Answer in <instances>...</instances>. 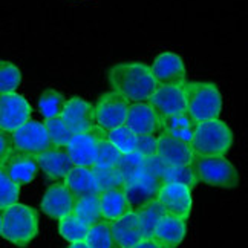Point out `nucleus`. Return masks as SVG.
Returning <instances> with one entry per match:
<instances>
[{
  "instance_id": "bb28decb",
  "label": "nucleus",
  "mask_w": 248,
  "mask_h": 248,
  "mask_svg": "<svg viewBox=\"0 0 248 248\" xmlns=\"http://www.w3.org/2000/svg\"><path fill=\"white\" fill-rule=\"evenodd\" d=\"M106 140L113 147H117L123 155L133 154V152L137 150L138 137L135 135V132H133L130 127L126 126V124H123V126L115 127L112 130H108Z\"/></svg>"
},
{
  "instance_id": "6ab92c4d",
  "label": "nucleus",
  "mask_w": 248,
  "mask_h": 248,
  "mask_svg": "<svg viewBox=\"0 0 248 248\" xmlns=\"http://www.w3.org/2000/svg\"><path fill=\"white\" fill-rule=\"evenodd\" d=\"M187 233V221L164 215L155 225L150 239L161 248H176L184 241Z\"/></svg>"
},
{
  "instance_id": "f257e3e1",
  "label": "nucleus",
  "mask_w": 248,
  "mask_h": 248,
  "mask_svg": "<svg viewBox=\"0 0 248 248\" xmlns=\"http://www.w3.org/2000/svg\"><path fill=\"white\" fill-rule=\"evenodd\" d=\"M112 92L121 95L129 103L147 101L158 88L150 66L140 62L118 63L109 71Z\"/></svg>"
},
{
  "instance_id": "a211bd4d",
  "label": "nucleus",
  "mask_w": 248,
  "mask_h": 248,
  "mask_svg": "<svg viewBox=\"0 0 248 248\" xmlns=\"http://www.w3.org/2000/svg\"><path fill=\"white\" fill-rule=\"evenodd\" d=\"M110 230L117 248H133L146 239L144 230H142L135 210H130L129 213L112 221Z\"/></svg>"
},
{
  "instance_id": "39448f33",
  "label": "nucleus",
  "mask_w": 248,
  "mask_h": 248,
  "mask_svg": "<svg viewBox=\"0 0 248 248\" xmlns=\"http://www.w3.org/2000/svg\"><path fill=\"white\" fill-rule=\"evenodd\" d=\"M233 144V132L221 120L199 123L195 126L190 141L195 158L198 156H225Z\"/></svg>"
},
{
  "instance_id": "20e7f679",
  "label": "nucleus",
  "mask_w": 248,
  "mask_h": 248,
  "mask_svg": "<svg viewBox=\"0 0 248 248\" xmlns=\"http://www.w3.org/2000/svg\"><path fill=\"white\" fill-rule=\"evenodd\" d=\"M39 234V216L25 204H13L2 213V236L16 247L25 248Z\"/></svg>"
},
{
  "instance_id": "7ed1b4c3",
  "label": "nucleus",
  "mask_w": 248,
  "mask_h": 248,
  "mask_svg": "<svg viewBox=\"0 0 248 248\" xmlns=\"http://www.w3.org/2000/svg\"><path fill=\"white\" fill-rule=\"evenodd\" d=\"M186 95V113L193 124L217 120L222 110L221 92L213 83L192 81L183 86Z\"/></svg>"
},
{
  "instance_id": "f704fd0d",
  "label": "nucleus",
  "mask_w": 248,
  "mask_h": 248,
  "mask_svg": "<svg viewBox=\"0 0 248 248\" xmlns=\"http://www.w3.org/2000/svg\"><path fill=\"white\" fill-rule=\"evenodd\" d=\"M18 195H20V187L9 179L3 167H0V210L16 204L18 201Z\"/></svg>"
},
{
  "instance_id": "72a5a7b5",
  "label": "nucleus",
  "mask_w": 248,
  "mask_h": 248,
  "mask_svg": "<svg viewBox=\"0 0 248 248\" xmlns=\"http://www.w3.org/2000/svg\"><path fill=\"white\" fill-rule=\"evenodd\" d=\"M22 83V74L11 62L0 60V95L16 92Z\"/></svg>"
},
{
  "instance_id": "5701e85b",
  "label": "nucleus",
  "mask_w": 248,
  "mask_h": 248,
  "mask_svg": "<svg viewBox=\"0 0 248 248\" xmlns=\"http://www.w3.org/2000/svg\"><path fill=\"white\" fill-rule=\"evenodd\" d=\"M3 170L14 184L22 187L34 181L37 171H39V164H37L35 156L14 152L11 158L5 163Z\"/></svg>"
},
{
  "instance_id": "b1692460",
  "label": "nucleus",
  "mask_w": 248,
  "mask_h": 248,
  "mask_svg": "<svg viewBox=\"0 0 248 248\" xmlns=\"http://www.w3.org/2000/svg\"><path fill=\"white\" fill-rule=\"evenodd\" d=\"M195 126L196 124H193V121L188 118L187 113L181 112L173 117H169V118L163 120V132L161 133H167L170 137L190 144V141H192V137H193Z\"/></svg>"
},
{
  "instance_id": "4be33fe9",
  "label": "nucleus",
  "mask_w": 248,
  "mask_h": 248,
  "mask_svg": "<svg viewBox=\"0 0 248 248\" xmlns=\"http://www.w3.org/2000/svg\"><path fill=\"white\" fill-rule=\"evenodd\" d=\"M98 195H100V208H101L103 221L112 222L132 210L126 192L123 188V184L104 188Z\"/></svg>"
},
{
  "instance_id": "473e14b6",
  "label": "nucleus",
  "mask_w": 248,
  "mask_h": 248,
  "mask_svg": "<svg viewBox=\"0 0 248 248\" xmlns=\"http://www.w3.org/2000/svg\"><path fill=\"white\" fill-rule=\"evenodd\" d=\"M43 124L47 130V135H49L51 144L54 147H66L68 146V142L71 141L74 133L68 129V126L64 124L62 117L45 120Z\"/></svg>"
},
{
  "instance_id": "aec40b11",
  "label": "nucleus",
  "mask_w": 248,
  "mask_h": 248,
  "mask_svg": "<svg viewBox=\"0 0 248 248\" xmlns=\"http://www.w3.org/2000/svg\"><path fill=\"white\" fill-rule=\"evenodd\" d=\"M39 169L54 181L63 179L66 173L74 167L72 161L64 147H51L35 156Z\"/></svg>"
},
{
  "instance_id": "9d476101",
  "label": "nucleus",
  "mask_w": 248,
  "mask_h": 248,
  "mask_svg": "<svg viewBox=\"0 0 248 248\" xmlns=\"http://www.w3.org/2000/svg\"><path fill=\"white\" fill-rule=\"evenodd\" d=\"M156 201L163 207L166 215L183 219V221H187L190 217V213H192V190L184 184L164 183L156 196Z\"/></svg>"
},
{
  "instance_id": "423d86ee",
  "label": "nucleus",
  "mask_w": 248,
  "mask_h": 248,
  "mask_svg": "<svg viewBox=\"0 0 248 248\" xmlns=\"http://www.w3.org/2000/svg\"><path fill=\"white\" fill-rule=\"evenodd\" d=\"M193 167L198 181L207 186L234 188L239 184V173L225 156H198L193 159Z\"/></svg>"
},
{
  "instance_id": "c9c22d12",
  "label": "nucleus",
  "mask_w": 248,
  "mask_h": 248,
  "mask_svg": "<svg viewBox=\"0 0 248 248\" xmlns=\"http://www.w3.org/2000/svg\"><path fill=\"white\" fill-rule=\"evenodd\" d=\"M14 146H13V140H11V133L2 132L0 130V167H3L6 161L11 158L14 154Z\"/></svg>"
},
{
  "instance_id": "4c0bfd02",
  "label": "nucleus",
  "mask_w": 248,
  "mask_h": 248,
  "mask_svg": "<svg viewBox=\"0 0 248 248\" xmlns=\"http://www.w3.org/2000/svg\"><path fill=\"white\" fill-rule=\"evenodd\" d=\"M133 248H161V247H158L152 239H144V241L140 242L138 245H135Z\"/></svg>"
},
{
  "instance_id": "2eb2a0df",
  "label": "nucleus",
  "mask_w": 248,
  "mask_h": 248,
  "mask_svg": "<svg viewBox=\"0 0 248 248\" xmlns=\"http://www.w3.org/2000/svg\"><path fill=\"white\" fill-rule=\"evenodd\" d=\"M147 103L156 110L161 120L186 112V95L183 86H158Z\"/></svg>"
},
{
  "instance_id": "c756f323",
  "label": "nucleus",
  "mask_w": 248,
  "mask_h": 248,
  "mask_svg": "<svg viewBox=\"0 0 248 248\" xmlns=\"http://www.w3.org/2000/svg\"><path fill=\"white\" fill-rule=\"evenodd\" d=\"M88 230H89V225L74 215L62 217L59 221V233L63 239H66L69 244L83 242L86 234H88Z\"/></svg>"
},
{
  "instance_id": "393cba45",
  "label": "nucleus",
  "mask_w": 248,
  "mask_h": 248,
  "mask_svg": "<svg viewBox=\"0 0 248 248\" xmlns=\"http://www.w3.org/2000/svg\"><path fill=\"white\" fill-rule=\"evenodd\" d=\"M72 215L81 219L89 227L101 221V208H100V195L92 193V195H84L77 198L75 201Z\"/></svg>"
},
{
  "instance_id": "4468645a",
  "label": "nucleus",
  "mask_w": 248,
  "mask_h": 248,
  "mask_svg": "<svg viewBox=\"0 0 248 248\" xmlns=\"http://www.w3.org/2000/svg\"><path fill=\"white\" fill-rule=\"evenodd\" d=\"M75 201H77V196L68 187L63 183H55L46 188L40 207L49 217L60 221L62 217L72 215Z\"/></svg>"
},
{
  "instance_id": "58836bf2",
  "label": "nucleus",
  "mask_w": 248,
  "mask_h": 248,
  "mask_svg": "<svg viewBox=\"0 0 248 248\" xmlns=\"http://www.w3.org/2000/svg\"><path fill=\"white\" fill-rule=\"evenodd\" d=\"M66 248H89V247L84 242H71L69 247H66Z\"/></svg>"
},
{
  "instance_id": "6e6552de",
  "label": "nucleus",
  "mask_w": 248,
  "mask_h": 248,
  "mask_svg": "<svg viewBox=\"0 0 248 248\" xmlns=\"http://www.w3.org/2000/svg\"><path fill=\"white\" fill-rule=\"evenodd\" d=\"M14 150L18 154L37 156L42 152L54 147L43 123L28 120L20 127L11 132Z\"/></svg>"
},
{
  "instance_id": "f03ea898",
  "label": "nucleus",
  "mask_w": 248,
  "mask_h": 248,
  "mask_svg": "<svg viewBox=\"0 0 248 248\" xmlns=\"http://www.w3.org/2000/svg\"><path fill=\"white\" fill-rule=\"evenodd\" d=\"M164 164L154 158H146L144 163L135 169V171L123 183V188L126 192L132 210L155 201L161 187H163V173Z\"/></svg>"
},
{
  "instance_id": "ddd939ff",
  "label": "nucleus",
  "mask_w": 248,
  "mask_h": 248,
  "mask_svg": "<svg viewBox=\"0 0 248 248\" xmlns=\"http://www.w3.org/2000/svg\"><path fill=\"white\" fill-rule=\"evenodd\" d=\"M150 69L158 86H184L187 83L184 62L175 52H161Z\"/></svg>"
},
{
  "instance_id": "412c9836",
  "label": "nucleus",
  "mask_w": 248,
  "mask_h": 248,
  "mask_svg": "<svg viewBox=\"0 0 248 248\" xmlns=\"http://www.w3.org/2000/svg\"><path fill=\"white\" fill-rule=\"evenodd\" d=\"M63 184L77 198L101 192L98 173L92 167L74 166L63 178Z\"/></svg>"
},
{
  "instance_id": "1a4fd4ad",
  "label": "nucleus",
  "mask_w": 248,
  "mask_h": 248,
  "mask_svg": "<svg viewBox=\"0 0 248 248\" xmlns=\"http://www.w3.org/2000/svg\"><path fill=\"white\" fill-rule=\"evenodd\" d=\"M103 138H106V132L100 129H93L89 132L74 133L71 141L66 146V152L77 167H92L97 163L100 142Z\"/></svg>"
},
{
  "instance_id": "dca6fc26",
  "label": "nucleus",
  "mask_w": 248,
  "mask_h": 248,
  "mask_svg": "<svg viewBox=\"0 0 248 248\" xmlns=\"http://www.w3.org/2000/svg\"><path fill=\"white\" fill-rule=\"evenodd\" d=\"M155 158L164 166H186L193 163L195 155L187 142L161 133L156 138Z\"/></svg>"
},
{
  "instance_id": "f3484780",
  "label": "nucleus",
  "mask_w": 248,
  "mask_h": 248,
  "mask_svg": "<svg viewBox=\"0 0 248 248\" xmlns=\"http://www.w3.org/2000/svg\"><path fill=\"white\" fill-rule=\"evenodd\" d=\"M62 120L72 133L89 132L95 129L93 124V104L80 97L66 100L62 112Z\"/></svg>"
},
{
  "instance_id": "ea45409f",
  "label": "nucleus",
  "mask_w": 248,
  "mask_h": 248,
  "mask_svg": "<svg viewBox=\"0 0 248 248\" xmlns=\"http://www.w3.org/2000/svg\"><path fill=\"white\" fill-rule=\"evenodd\" d=\"M0 236H2V213H0Z\"/></svg>"
},
{
  "instance_id": "f8f14e48",
  "label": "nucleus",
  "mask_w": 248,
  "mask_h": 248,
  "mask_svg": "<svg viewBox=\"0 0 248 248\" xmlns=\"http://www.w3.org/2000/svg\"><path fill=\"white\" fill-rule=\"evenodd\" d=\"M32 109L20 93L9 92L0 95V130L11 133L31 120Z\"/></svg>"
},
{
  "instance_id": "2f4dec72",
  "label": "nucleus",
  "mask_w": 248,
  "mask_h": 248,
  "mask_svg": "<svg viewBox=\"0 0 248 248\" xmlns=\"http://www.w3.org/2000/svg\"><path fill=\"white\" fill-rule=\"evenodd\" d=\"M137 215H138V219L142 225V230H144V234H146V239H150L152 233H154V228L155 225L159 222V219L163 217L166 213L163 207L158 204V201H150L149 204L140 207L138 210H135Z\"/></svg>"
},
{
  "instance_id": "cd10ccee",
  "label": "nucleus",
  "mask_w": 248,
  "mask_h": 248,
  "mask_svg": "<svg viewBox=\"0 0 248 248\" xmlns=\"http://www.w3.org/2000/svg\"><path fill=\"white\" fill-rule=\"evenodd\" d=\"M83 242L89 248H117L115 242H113L110 222L103 221V219L89 227Z\"/></svg>"
},
{
  "instance_id": "e433bc0d",
  "label": "nucleus",
  "mask_w": 248,
  "mask_h": 248,
  "mask_svg": "<svg viewBox=\"0 0 248 248\" xmlns=\"http://www.w3.org/2000/svg\"><path fill=\"white\" fill-rule=\"evenodd\" d=\"M135 152L144 158H154L156 152V137H138Z\"/></svg>"
},
{
  "instance_id": "9b49d317",
  "label": "nucleus",
  "mask_w": 248,
  "mask_h": 248,
  "mask_svg": "<svg viewBox=\"0 0 248 248\" xmlns=\"http://www.w3.org/2000/svg\"><path fill=\"white\" fill-rule=\"evenodd\" d=\"M126 126L137 137H159L163 132V120L147 101L130 103L126 117Z\"/></svg>"
},
{
  "instance_id": "a878e982",
  "label": "nucleus",
  "mask_w": 248,
  "mask_h": 248,
  "mask_svg": "<svg viewBox=\"0 0 248 248\" xmlns=\"http://www.w3.org/2000/svg\"><path fill=\"white\" fill-rule=\"evenodd\" d=\"M163 183H178V184H184L190 190L195 188L199 181L196 176V171L192 164H186V166H164L163 173Z\"/></svg>"
},
{
  "instance_id": "7c9ffc66",
  "label": "nucleus",
  "mask_w": 248,
  "mask_h": 248,
  "mask_svg": "<svg viewBox=\"0 0 248 248\" xmlns=\"http://www.w3.org/2000/svg\"><path fill=\"white\" fill-rule=\"evenodd\" d=\"M64 103H66V98L63 97L62 92L54 91V89H47L40 95V98H39V110L45 117V120L57 118L62 115Z\"/></svg>"
},
{
  "instance_id": "c85d7f7f",
  "label": "nucleus",
  "mask_w": 248,
  "mask_h": 248,
  "mask_svg": "<svg viewBox=\"0 0 248 248\" xmlns=\"http://www.w3.org/2000/svg\"><path fill=\"white\" fill-rule=\"evenodd\" d=\"M123 156L124 155L117 147H113L106 138H103L100 142L98 158H97V163L93 166V170L95 171H115L121 166Z\"/></svg>"
},
{
  "instance_id": "0eeeda50",
  "label": "nucleus",
  "mask_w": 248,
  "mask_h": 248,
  "mask_svg": "<svg viewBox=\"0 0 248 248\" xmlns=\"http://www.w3.org/2000/svg\"><path fill=\"white\" fill-rule=\"evenodd\" d=\"M129 101L115 92L103 93L93 106V124L95 129L112 130L126 124Z\"/></svg>"
}]
</instances>
